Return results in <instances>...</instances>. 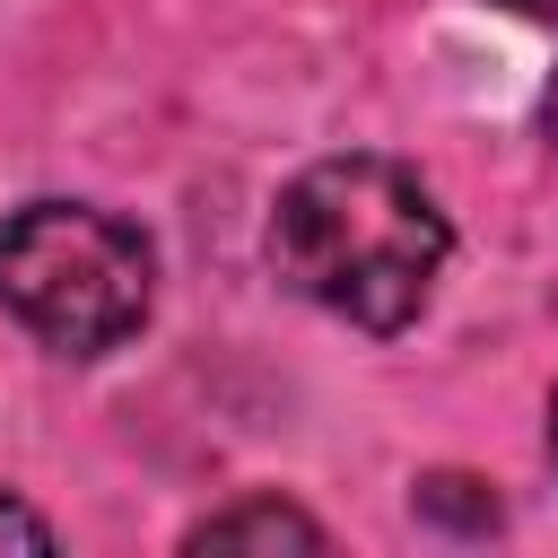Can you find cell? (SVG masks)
<instances>
[{
	"mask_svg": "<svg viewBox=\"0 0 558 558\" xmlns=\"http://www.w3.org/2000/svg\"><path fill=\"white\" fill-rule=\"evenodd\" d=\"M262 253L305 305L357 331H410L436 296L453 227L401 157L357 148V157H314L305 174L279 183Z\"/></svg>",
	"mask_w": 558,
	"mask_h": 558,
	"instance_id": "obj_1",
	"label": "cell"
},
{
	"mask_svg": "<svg viewBox=\"0 0 558 558\" xmlns=\"http://www.w3.org/2000/svg\"><path fill=\"white\" fill-rule=\"evenodd\" d=\"M157 253L96 201H26L0 218V314L61 357H105L148 323Z\"/></svg>",
	"mask_w": 558,
	"mask_h": 558,
	"instance_id": "obj_2",
	"label": "cell"
},
{
	"mask_svg": "<svg viewBox=\"0 0 558 558\" xmlns=\"http://www.w3.org/2000/svg\"><path fill=\"white\" fill-rule=\"evenodd\" d=\"M279 558V549H331V532L305 514V506H288V497H235V506H218V514H201L192 532H183V558Z\"/></svg>",
	"mask_w": 558,
	"mask_h": 558,
	"instance_id": "obj_3",
	"label": "cell"
},
{
	"mask_svg": "<svg viewBox=\"0 0 558 558\" xmlns=\"http://www.w3.org/2000/svg\"><path fill=\"white\" fill-rule=\"evenodd\" d=\"M410 514H418V523H445V532H462V541H488V532L506 523L497 488L471 480V471H418V480H410Z\"/></svg>",
	"mask_w": 558,
	"mask_h": 558,
	"instance_id": "obj_4",
	"label": "cell"
},
{
	"mask_svg": "<svg viewBox=\"0 0 558 558\" xmlns=\"http://www.w3.org/2000/svg\"><path fill=\"white\" fill-rule=\"evenodd\" d=\"M0 549H26V558H44V549H52V523H44L35 506L0 497Z\"/></svg>",
	"mask_w": 558,
	"mask_h": 558,
	"instance_id": "obj_5",
	"label": "cell"
},
{
	"mask_svg": "<svg viewBox=\"0 0 558 558\" xmlns=\"http://www.w3.org/2000/svg\"><path fill=\"white\" fill-rule=\"evenodd\" d=\"M506 9H523V17H549V26H558V0H506Z\"/></svg>",
	"mask_w": 558,
	"mask_h": 558,
	"instance_id": "obj_6",
	"label": "cell"
},
{
	"mask_svg": "<svg viewBox=\"0 0 558 558\" xmlns=\"http://www.w3.org/2000/svg\"><path fill=\"white\" fill-rule=\"evenodd\" d=\"M541 122H549V140H558V78H549V96H541Z\"/></svg>",
	"mask_w": 558,
	"mask_h": 558,
	"instance_id": "obj_7",
	"label": "cell"
},
{
	"mask_svg": "<svg viewBox=\"0 0 558 558\" xmlns=\"http://www.w3.org/2000/svg\"><path fill=\"white\" fill-rule=\"evenodd\" d=\"M549 462H558V392H549Z\"/></svg>",
	"mask_w": 558,
	"mask_h": 558,
	"instance_id": "obj_8",
	"label": "cell"
}]
</instances>
